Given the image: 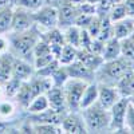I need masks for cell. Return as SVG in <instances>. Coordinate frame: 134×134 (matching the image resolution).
Here are the masks:
<instances>
[{"label": "cell", "instance_id": "cell-23", "mask_svg": "<svg viewBox=\"0 0 134 134\" xmlns=\"http://www.w3.org/2000/svg\"><path fill=\"white\" fill-rule=\"evenodd\" d=\"M16 114V102L11 98H2L0 99V121L7 122Z\"/></svg>", "mask_w": 134, "mask_h": 134}, {"label": "cell", "instance_id": "cell-3", "mask_svg": "<svg viewBox=\"0 0 134 134\" xmlns=\"http://www.w3.org/2000/svg\"><path fill=\"white\" fill-rule=\"evenodd\" d=\"M87 83L88 82L83 81V79L69 78L66 81V83L62 86L69 111H79V100H81V97L85 91Z\"/></svg>", "mask_w": 134, "mask_h": 134}, {"label": "cell", "instance_id": "cell-29", "mask_svg": "<svg viewBox=\"0 0 134 134\" xmlns=\"http://www.w3.org/2000/svg\"><path fill=\"white\" fill-rule=\"evenodd\" d=\"M32 133L39 134H60L63 133V129L60 125L55 124H31Z\"/></svg>", "mask_w": 134, "mask_h": 134}, {"label": "cell", "instance_id": "cell-13", "mask_svg": "<svg viewBox=\"0 0 134 134\" xmlns=\"http://www.w3.org/2000/svg\"><path fill=\"white\" fill-rule=\"evenodd\" d=\"M76 60L83 63L88 70H91L94 72L98 71L99 67L105 62L102 55H98V54H94L91 51H86V50H79V48H78V54H76Z\"/></svg>", "mask_w": 134, "mask_h": 134}, {"label": "cell", "instance_id": "cell-42", "mask_svg": "<svg viewBox=\"0 0 134 134\" xmlns=\"http://www.w3.org/2000/svg\"><path fill=\"white\" fill-rule=\"evenodd\" d=\"M43 2V5H51V7H59L62 0H42Z\"/></svg>", "mask_w": 134, "mask_h": 134}, {"label": "cell", "instance_id": "cell-25", "mask_svg": "<svg viewBox=\"0 0 134 134\" xmlns=\"http://www.w3.org/2000/svg\"><path fill=\"white\" fill-rule=\"evenodd\" d=\"M63 35H64V42L70 46L75 47V48H79V36H81V28L71 24L69 27L63 28Z\"/></svg>", "mask_w": 134, "mask_h": 134}, {"label": "cell", "instance_id": "cell-43", "mask_svg": "<svg viewBox=\"0 0 134 134\" xmlns=\"http://www.w3.org/2000/svg\"><path fill=\"white\" fill-rule=\"evenodd\" d=\"M15 0H0V9L7 8V7H14Z\"/></svg>", "mask_w": 134, "mask_h": 134}, {"label": "cell", "instance_id": "cell-31", "mask_svg": "<svg viewBox=\"0 0 134 134\" xmlns=\"http://www.w3.org/2000/svg\"><path fill=\"white\" fill-rule=\"evenodd\" d=\"M21 82H23V81L18 79V78H15V76H11L7 82H4V83H3L4 95H5L7 98L14 99V98H15V95L18 94V91H19V87H20Z\"/></svg>", "mask_w": 134, "mask_h": 134}, {"label": "cell", "instance_id": "cell-17", "mask_svg": "<svg viewBox=\"0 0 134 134\" xmlns=\"http://www.w3.org/2000/svg\"><path fill=\"white\" fill-rule=\"evenodd\" d=\"M113 28H114V36L118 40L130 36L134 31V18L127 16L122 20L115 21V23H113Z\"/></svg>", "mask_w": 134, "mask_h": 134}, {"label": "cell", "instance_id": "cell-1", "mask_svg": "<svg viewBox=\"0 0 134 134\" xmlns=\"http://www.w3.org/2000/svg\"><path fill=\"white\" fill-rule=\"evenodd\" d=\"M39 38V34L34 28V26L32 28L23 32H11V36L8 38L11 54L34 64V47Z\"/></svg>", "mask_w": 134, "mask_h": 134}, {"label": "cell", "instance_id": "cell-33", "mask_svg": "<svg viewBox=\"0 0 134 134\" xmlns=\"http://www.w3.org/2000/svg\"><path fill=\"white\" fill-rule=\"evenodd\" d=\"M50 78H51V81H52V86H55V87H62L70 76H69V74H67L66 67H64V66H59L58 69L51 74Z\"/></svg>", "mask_w": 134, "mask_h": 134}, {"label": "cell", "instance_id": "cell-47", "mask_svg": "<svg viewBox=\"0 0 134 134\" xmlns=\"http://www.w3.org/2000/svg\"><path fill=\"white\" fill-rule=\"evenodd\" d=\"M133 70H134V63H133Z\"/></svg>", "mask_w": 134, "mask_h": 134}, {"label": "cell", "instance_id": "cell-11", "mask_svg": "<svg viewBox=\"0 0 134 134\" xmlns=\"http://www.w3.org/2000/svg\"><path fill=\"white\" fill-rule=\"evenodd\" d=\"M58 12H59V20H58V27L59 28H66L71 24H74L75 18L79 14V8L78 5L72 4H67V3H60L58 7Z\"/></svg>", "mask_w": 134, "mask_h": 134}, {"label": "cell", "instance_id": "cell-37", "mask_svg": "<svg viewBox=\"0 0 134 134\" xmlns=\"http://www.w3.org/2000/svg\"><path fill=\"white\" fill-rule=\"evenodd\" d=\"M93 39L90 36V34L87 32L86 28H81V36H79V50H86V51H90L91 48V43Z\"/></svg>", "mask_w": 134, "mask_h": 134}, {"label": "cell", "instance_id": "cell-10", "mask_svg": "<svg viewBox=\"0 0 134 134\" xmlns=\"http://www.w3.org/2000/svg\"><path fill=\"white\" fill-rule=\"evenodd\" d=\"M121 99V94L117 87L98 85V103L106 110H110L117 100Z\"/></svg>", "mask_w": 134, "mask_h": 134}, {"label": "cell", "instance_id": "cell-5", "mask_svg": "<svg viewBox=\"0 0 134 134\" xmlns=\"http://www.w3.org/2000/svg\"><path fill=\"white\" fill-rule=\"evenodd\" d=\"M129 105V98L127 97H121L119 100L113 105L110 111V125L109 131L114 133H127L125 129V115H126V109Z\"/></svg>", "mask_w": 134, "mask_h": 134}, {"label": "cell", "instance_id": "cell-6", "mask_svg": "<svg viewBox=\"0 0 134 134\" xmlns=\"http://www.w3.org/2000/svg\"><path fill=\"white\" fill-rule=\"evenodd\" d=\"M59 12L57 7L51 5H42L39 9L34 12V21L38 28L43 30H51L54 27H58Z\"/></svg>", "mask_w": 134, "mask_h": 134}, {"label": "cell", "instance_id": "cell-40", "mask_svg": "<svg viewBox=\"0 0 134 134\" xmlns=\"http://www.w3.org/2000/svg\"><path fill=\"white\" fill-rule=\"evenodd\" d=\"M103 47H105V42H102V40H99V39L94 38V39H93V43H91L90 51L94 52V54H98V55H102Z\"/></svg>", "mask_w": 134, "mask_h": 134}, {"label": "cell", "instance_id": "cell-12", "mask_svg": "<svg viewBox=\"0 0 134 134\" xmlns=\"http://www.w3.org/2000/svg\"><path fill=\"white\" fill-rule=\"evenodd\" d=\"M35 75V67L31 62L14 57L12 63V76L18 78L20 81H28L30 78Z\"/></svg>", "mask_w": 134, "mask_h": 134}, {"label": "cell", "instance_id": "cell-41", "mask_svg": "<svg viewBox=\"0 0 134 134\" xmlns=\"http://www.w3.org/2000/svg\"><path fill=\"white\" fill-rule=\"evenodd\" d=\"M9 50V39L4 34H0V54H4Z\"/></svg>", "mask_w": 134, "mask_h": 134}, {"label": "cell", "instance_id": "cell-34", "mask_svg": "<svg viewBox=\"0 0 134 134\" xmlns=\"http://www.w3.org/2000/svg\"><path fill=\"white\" fill-rule=\"evenodd\" d=\"M15 5L35 12L36 9H39L43 5V2L42 0H15Z\"/></svg>", "mask_w": 134, "mask_h": 134}, {"label": "cell", "instance_id": "cell-21", "mask_svg": "<svg viewBox=\"0 0 134 134\" xmlns=\"http://www.w3.org/2000/svg\"><path fill=\"white\" fill-rule=\"evenodd\" d=\"M121 57V40H118L115 36L110 38L109 40L105 42V47L102 52V58L103 60H111Z\"/></svg>", "mask_w": 134, "mask_h": 134}, {"label": "cell", "instance_id": "cell-36", "mask_svg": "<svg viewBox=\"0 0 134 134\" xmlns=\"http://www.w3.org/2000/svg\"><path fill=\"white\" fill-rule=\"evenodd\" d=\"M125 129L127 133H134V105L130 103V100L125 115Z\"/></svg>", "mask_w": 134, "mask_h": 134}, {"label": "cell", "instance_id": "cell-45", "mask_svg": "<svg viewBox=\"0 0 134 134\" xmlns=\"http://www.w3.org/2000/svg\"><path fill=\"white\" fill-rule=\"evenodd\" d=\"M129 100H130V103H131V105H134V95L129 97Z\"/></svg>", "mask_w": 134, "mask_h": 134}, {"label": "cell", "instance_id": "cell-44", "mask_svg": "<svg viewBox=\"0 0 134 134\" xmlns=\"http://www.w3.org/2000/svg\"><path fill=\"white\" fill-rule=\"evenodd\" d=\"M119 2H124V0H110L111 4H115V3H119Z\"/></svg>", "mask_w": 134, "mask_h": 134}, {"label": "cell", "instance_id": "cell-16", "mask_svg": "<svg viewBox=\"0 0 134 134\" xmlns=\"http://www.w3.org/2000/svg\"><path fill=\"white\" fill-rule=\"evenodd\" d=\"M28 83H30V87H31L32 97H36L39 94H46L52 87V81L48 76L34 75L32 78L28 79Z\"/></svg>", "mask_w": 134, "mask_h": 134}, {"label": "cell", "instance_id": "cell-30", "mask_svg": "<svg viewBox=\"0 0 134 134\" xmlns=\"http://www.w3.org/2000/svg\"><path fill=\"white\" fill-rule=\"evenodd\" d=\"M109 18L113 23L127 18V11H126V7H125L124 2H119V3H115V4L111 5V8L109 11Z\"/></svg>", "mask_w": 134, "mask_h": 134}, {"label": "cell", "instance_id": "cell-2", "mask_svg": "<svg viewBox=\"0 0 134 134\" xmlns=\"http://www.w3.org/2000/svg\"><path fill=\"white\" fill-rule=\"evenodd\" d=\"M81 111H82V117L85 121L87 133H102L105 130H109L110 111L103 109L98 102Z\"/></svg>", "mask_w": 134, "mask_h": 134}, {"label": "cell", "instance_id": "cell-27", "mask_svg": "<svg viewBox=\"0 0 134 134\" xmlns=\"http://www.w3.org/2000/svg\"><path fill=\"white\" fill-rule=\"evenodd\" d=\"M114 36V28H113V21L110 20L109 15L103 16L102 18V23H100V30H99V34L97 39L102 40V42H106L109 40L110 38Z\"/></svg>", "mask_w": 134, "mask_h": 134}, {"label": "cell", "instance_id": "cell-38", "mask_svg": "<svg viewBox=\"0 0 134 134\" xmlns=\"http://www.w3.org/2000/svg\"><path fill=\"white\" fill-rule=\"evenodd\" d=\"M100 23H102V18L98 16V15H94L91 23L88 24V27L86 28L87 32L90 34L91 38H97L98 34H99V30H100Z\"/></svg>", "mask_w": 134, "mask_h": 134}, {"label": "cell", "instance_id": "cell-32", "mask_svg": "<svg viewBox=\"0 0 134 134\" xmlns=\"http://www.w3.org/2000/svg\"><path fill=\"white\" fill-rule=\"evenodd\" d=\"M121 55L134 63V38L131 35L121 40Z\"/></svg>", "mask_w": 134, "mask_h": 134}, {"label": "cell", "instance_id": "cell-28", "mask_svg": "<svg viewBox=\"0 0 134 134\" xmlns=\"http://www.w3.org/2000/svg\"><path fill=\"white\" fill-rule=\"evenodd\" d=\"M76 54H78V48L70 46V44H64V46L62 47V51H60V55H59V63L60 66H67L72 63L75 59H76Z\"/></svg>", "mask_w": 134, "mask_h": 134}, {"label": "cell", "instance_id": "cell-35", "mask_svg": "<svg viewBox=\"0 0 134 134\" xmlns=\"http://www.w3.org/2000/svg\"><path fill=\"white\" fill-rule=\"evenodd\" d=\"M60 66V63H59V60L58 59H54L52 62H50L47 66H44V67H42V69H39V70H35V75H39V76H51V74L58 69V67Z\"/></svg>", "mask_w": 134, "mask_h": 134}, {"label": "cell", "instance_id": "cell-7", "mask_svg": "<svg viewBox=\"0 0 134 134\" xmlns=\"http://www.w3.org/2000/svg\"><path fill=\"white\" fill-rule=\"evenodd\" d=\"M35 24L34 21V12L21 7L14 5V15H12V24H11L9 32H23Z\"/></svg>", "mask_w": 134, "mask_h": 134}, {"label": "cell", "instance_id": "cell-20", "mask_svg": "<svg viewBox=\"0 0 134 134\" xmlns=\"http://www.w3.org/2000/svg\"><path fill=\"white\" fill-rule=\"evenodd\" d=\"M12 63H14V55L11 52L0 54V85L7 82L12 76Z\"/></svg>", "mask_w": 134, "mask_h": 134}, {"label": "cell", "instance_id": "cell-22", "mask_svg": "<svg viewBox=\"0 0 134 134\" xmlns=\"http://www.w3.org/2000/svg\"><path fill=\"white\" fill-rule=\"evenodd\" d=\"M32 93H31V87H30V83H28V81H23L21 82V85H20V87H19V91H18V94L15 95V102H16V105H19L21 109H24L26 110V107L30 105V102L32 100Z\"/></svg>", "mask_w": 134, "mask_h": 134}, {"label": "cell", "instance_id": "cell-14", "mask_svg": "<svg viewBox=\"0 0 134 134\" xmlns=\"http://www.w3.org/2000/svg\"><path fill=\"white\" fill-rule=\"evenodd\" d=\"M64 67H66L67 74H69L70 78H76V79H83V81H87V82H91L94 75H95L94 71L88 70L83 63H81L79 60H76V59L72 63L67 64Z\"/></svg>", "mask_w": 134, "mask_h": 134}, {"label": "cell", "instance_id": "cell-39", "mask_svg": "<svg viewBox=\"0 0 134 134\" xmlns=\"http://www.w3.org/2000/svg\"><path fill=\"white\" fill-rule=\"evenodd\" d=\"M93 18H94V15H87V14H82V12H79V14H78V16L75 18L74 24L78 26L79 28H87L88 24L91 23Z\"/></svg>", "mask_w": 134, "mask_h": 134}, {"label": "cell", "instance_id": "cell-15", "mask_svg": "<svg viewBox=\"0 0 134 134\" xmlns=\"http://www.w3.org/2000/svg\"><path fill=\"white\" fill-rule=\"evenodd\" d=\"M46 95H47V99H48V103H50L51 109L57 110V111H60V113H67V111H69L62 87L52 86L50 90L46 93Z\"/></svg>", "mask_w": 134, "mask_h": 134}, {"label": "cell", "instance_id": "cell-19", "mask_svg": "<svg viewBox=\"0 0 134 134\" xmlns=\"http://www.w3.org/2000/svg\"><path fill=\"white\" fill-rule=\"evenodd\" d=\"M117 83V90L119 91L121 97H131L133 95V83H134V70L131 69L126 74H124L119 79L115 82Z\"/></svg>", "mask_w": 134, "mask_h": 134}, {"label": "cell", "instance_id": "cell-4", "mask_svg": "<svg viewBox=\"0 0 134 134\" xmlns=\"http://www.w3.org/2000/svg\"><path fill=\"white\" fill-rule=\"evenodd\" d=\"M131 69H133V62L121 55L115 59L103 62V64L99 67L98 71H95V74H98L99 76H106L109 79H113L117 82L122 75L130 71Z\"/></svg>", "mask_w": 134, "mask_h": 134}, {"label": "cell", "instance_id": "cell-26", "mask_svg": "<svg viewBox=\"0 0 134 134\" xmlns=\"http://www.w3.org/2000/svg\"><path fill=\"white\" fill-rule=\"evenodd\" d=\"M12 15H14V7H7L0 9V34H7L11 31Z\"/></svg>", "mask_w": 134, "mask_h": 134}, {"label": "cell", "instance_id": "cell-46", "mask_svg": "<svg viewBox=\"0 0 134 134\" xmlns=\"http://www.w3.org/2000/svg\"><path fill=\"white\" fill-rule=\"evenodd\" d=\"M133 95H134V83H133Z\"/></svg>", "mask_w": 134, "mask_h": 134}, {"label": "cell", "instance_id": "cell-8", "mask_svg": "<svg viewBox=\"0 0 134 134\" xmlns=\"http://www.w3.org/2000/svg\"><path fill=\"white\" fill-rule=\"evenodd\" d=\"M60 126L63 129V133H69V134L87 133L83 117L78 114V111H67V114L63 117L60 122Z\"/></svg>", "mask_w": 134, "mask_h": 134}, {"label": "cell", "instance_id": "cell-18", "mask_svg": "<svg viewBox=\"0 0 134 134\" xmlns=\"http://www.w3.org/2000/svg\"><path fill=\"white\" fill-rule=\"evenodd\" d=\"M95 102H98V83L88 82L79 100V110L91 106Z\"/></svg>", "mask_w": 134, "mask_h": 134}, {"label": "cell", "instance_id": "cell-24", "mask_svg": "<svg viewBox=\"0 0 134 134\" xmlns=\"http://www.w3.org/2000/svg\"><path fill=\"white\" fill-rule=\"evenodd\" d=\"M48 107H50V103H48L47 95L46 94H39V95L32 98L30 105L26 107V111L28 114H35V113H40V111L46 110Z\"/></svg>", "mask_w": 134, "mask_h": 134}, {"label": "cell", "instance_id": "cell-9", "mask_svg": "<svg viewBox=\"0 0 134 134\" xmlns=\"http://www.w3.org/2000/svg\"><path fill=\"white\" fill-rule=\"evenodd\" d=\"M67 113H60L51 107L40 111V113H35V114H28V117L26 118L27 122L30 124H55V125H60V122L63 119V117Z\"/></svg>", "mask_w": 134, "mask_h": 134}]
</instances>
